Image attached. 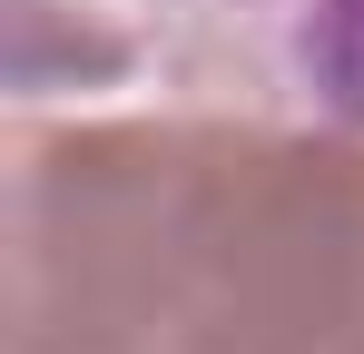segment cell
Masks as SVG:
<instances>
[{
    "mask_svg": "<svg viewBox=\"0 0 364 354\" xmlns=\"http://www.w3.org/2000/svg\"><path fill=\"white\" fill-rule=\"evenodd\" d=\"M305 59H315V79H325L345 109H364V0H325Z\"/></svg>",
    "mask_w": 364,
    "mask_h": 354,
    "instance_id": "6da1fadb",
    "label": "cell"
}]
</instances>
